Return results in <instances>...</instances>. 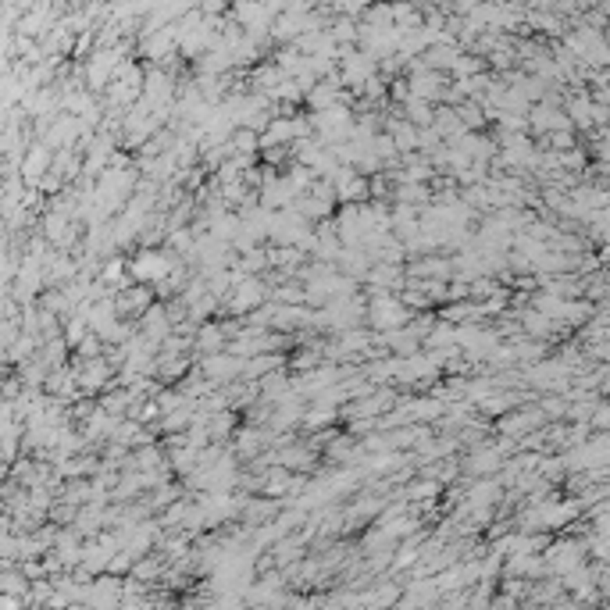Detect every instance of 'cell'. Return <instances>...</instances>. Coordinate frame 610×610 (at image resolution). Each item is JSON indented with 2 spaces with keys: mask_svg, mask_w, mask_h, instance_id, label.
<instances>
[{
  "mask_svg": "<svg viewBox=\"0 0 610 610\" xmlns=\"http://www.w3.org/2000/svg\"><path fill=\"white\" fill-rule=\"evenodd\" d=\"M168 268H172V261H168L164 254H139L132 261V275L143 279V282H154V279L168 275Z\"/></svg>",
  "mask_w": 610,
  "mask_h": 610,
  "instance_id": "cell-1",
  "label": "cell"
},
{
  "mask_svg": "<svg viewBox=\"0 0 610 610\" xmlns=\"http://www.w3.org/2000/svg\"><path fill=\"white\" fill-rule=\"evenodd\" d=\"M261 286L257 282H243L239 286V293H236V304H233V311H243V307H254V304H261Z\"/></svg>",
  "mask_w": 610,
  "mask_h": 610,
  "instance_id": "cell-2",
  "label": "cell"
},
{
  "mask_svg": "<svg viewBox=\"0 0 610 610\" xmlns=\"http://www.w3.org/2000/svg\"><path fill=\"white\" fill-rule=\"evenodd\" d=\"M146 304H150V293H146V289H132V293H121L118 311H139Z\"/></svg>",
  "mask_w": 610,
  "mask_h": 610,
  "instance_id": "cell-3",
  "label": "cell"
}]
</instances>
